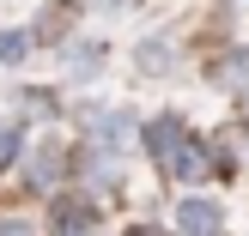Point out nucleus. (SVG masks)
I'll return each instance as SVG.
<instances>
[{
	"mask_svg": "<svg viewBox=\"0 0 249 236\" xmlns=\"http://www.w3.org/2000/svg\"><path fill=\"white\" fill-rule=\"evenodd\" d=\"M0 236H31V230H24V218H0Z\"/></svg>",
	"mask_w": 249,
	"mask_h": 236,
	"instance_id": "ddd939ff",
	"label": "nucleus"
},
{
	"mask_svg": "<svg viewBox=\"0 0 249 236\" xmlns=\"http://www.w3.org/2000/svg\"><path fill=\"white\" fill-rule=\"evenodd\" d=\"M97 12H109V18H122V12H140V0H91Z\"/></svg>",
	"mask_w": 249,
	"mask_h": 236,
	"instance_id": "f8f14e48",
	"label": "nucleus"
},
{
	"mask_svg": "<svg viewBox=\"0 0 249 236\" xmlns=\"http://www.w3.org/2000/svg\"><path fill=\"white\" fill-rule=\"evenodd\" d=\"M18 152H24V133H18V127H0V170H12Z\"/></svg>",
	"mask_w": 249,
	"mask_h": 236,
	"instance_id": "9b49d317",
	"label": "nucleus"
},
{
	"mask_svg": "<svg viewBox=\"0 0 249 236\" xmlns=\"http://www.w3.org/2000/svg\"><path fill=\"white\" fill-rule=\"evenodd\" d=\"M170 61H177V48H170V36H146L140 48H134V67L146 73V79H164Z\"/></svg>",
	"mask_w": 249,
	"mask_h": 236,
	"instance_id": "6e6552de",
	"label": "nucleus"
},
{
	"mask_svg": "<svg viewBox=\"0 0 249 236\" xmlns=\"http://www.w3.org/2000/svg\"><path fill=\"white\" fill-rule=\"evenodd\" d=\"M104 55H109V48L97 43V36H79V43H67V73H73V85L97 79V73H104Z\"/></svg>",
	"mask_w": 249,
	"mask_h": 236,
	"instance_id": "423d86ee",
	"label": "nucleus"
},
{
	"mask_svg": "<svg viewBox=\"0 0 249 236\" xmlns=\"http://www.w3.org/2000/svg\"><path fill=\"white\" fill-rule=\"evenodd\" d=\"M140 140H146V157L152 164H177V152H182V140H189V121L182 115H158V121H146L140 127Z\"/></svg>",
	"mask_w": 249,
	"mask_h": 236,
	"instance_id": "f03ea898",
	"label": "nucleus"
},
{
	"mask_svg": "<svg viewBox=\"0 0 249 236\" xmlns=\"http://www.w3.org/2000/svg\"><path fill=\"white\" fill-rule=\"evenodd\" d=\"M207 79L213 85H225V91H249V48H231V55H219L213 67H207Z\"/></svg>",
	"mask_w": 249,
	"mask_h": 236,
	"instance_id": "0eeeda50",
	"label": "nucleus"
},
{
	"mask_svg": "<svg viewBox=\"0 0 249 236\" xmlns=\"http://www.w3.org/2000/svg\"><path fill=\"white\" fill-rule=\"evenodd\" d=\"M170 176H177V182H207V176H213V145L189 133L182 152H177V164H170Z\"/></svg>",
	"mask_w": 249,
	"mask_h": 236,
	"instance_id": "39448f33",
	"label": "nucleus"
},
{
	"mask_svg": "<svg viewBox=\"0 0 249 236\" xmlns=\"http://www.w3.org/2000/svg\"><path fill=\"white\" fill-rule=\"evenodd\" d=\"M31 157H36V164H31V188H55V176L67 170V152H61V145L49 140V145H36Z\"/></svg>",
	"mask_w": 249,
	"mask_h": 236,
	"instance_id": "1a4fd4ad",
	"label": "nucleus"
},
{
	"mask_svg": "<svg viewBox=\"0 0 249 236\" xmlns=\"http://www.w3.org/2000/svg\"><path fill=\"white\" fill-rule=\"evenodd\" d=\"M85 140H91L97 157H116L134 140V115L128 109H85Z\"/></svg>",
	"mask_w": 249,
	"mask_h": 236,
	"instance_id": "f257e3e1",
	"label": "nucleus"
},
{
	"mask_svg": "<svg viewBox=\"0 0 249 236\" xmlns=\"http://www.w3.org/2000/svg\"><path fill=\"white\" fill-rule=\"evenodd\" d=\"M128 236H164V230H158V224H140V230H128Z\"/></svg>",
	"mask_w": 249,
	"mask_h": 236,
	"instance_id": "4468645a",
	"label": "nucleus"
},
{
	"mask_svg": "<svg viewBox=\"0 0 249 236\" xmlns=\"http://www.w3.org/2000/svg\"><path fill=\"white\" fill-rule=\"evenodd\" d=\"M231 6H249V0H231Z\"/></svg>",
	"mask_w": 249,
	"mask_h": 236,
	"instance_id": "2eb2a0df",
	"label": "nucleus"
},
{
	"mask_svg": "<svg viewBox=\"0 0 249 236\" xmlns=\"http://www.w3.org/2000/svg\"><path fill=\"white\" fill-rule=\"evenodd\" d=\"M97 230V206L85 194H61L49 206V236H91Z\"/></svg>",
	"mask_w": 249,
	"mask_h": 236,
	"instance_id": "7ed1b4c3",
	"label": "nucleus"
},
{
	"mask_svg": "<svg viewBox=\"0 0 249 236\" xmlns=\"http://www.w3.org/2000/svg\"><path fill=\"white\" fill-rule=\"evenodd\" d=\"M31 43H36L31 31H0V67H18V61L31 55Z\"/></svg>",
	"mask_w": 249,
	"mask_h": 236,
	"instance_id": "9d476101",
	"label": "nucleus"
},
{
	"mask_svg": "<svg viewBox=\"0 0 249 236\" xmlns=\"http://www.w3.org/2000/svg\"><path fill=\"white\" fill-rule=\"evenodd\" d=\"M177 224H182V236H219L225 230V212H219V200H207V194H189V200L177 206Z\"/></svg>",
	"mask_w": 249,
	"mask_h": 236,
	"instance_id": "20e7f679",
	"label": "nucleus"
},
{
	"mask_svg": "<svg viewBox=\"0 0 249 236\" xmlns=\"http://www.w3.org/2000/svg\"><path fill=\"white\" fill-rule=\"evenodd\" d=\"M243 103H249V91H243Z\"/></svg>",
	"mask_w": 249,
	"mask_h": 236,
	"instance_id": "dca6fc26",
	"label": "nucleus"
}]
</instances>
